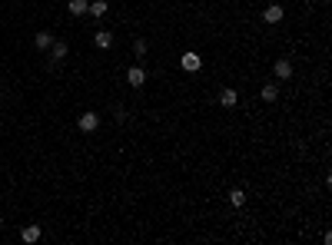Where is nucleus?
Instances as JSON below:
<instances>
[{
  "instance_id": "1",
  "label": "nucleus",
  "mask_w": 332,
  "mask_h": 245,
  "mask_svg": "<svg viewBox=\"0 0 332 245\" xmlns=\"http://www.w3.org/2000/svg\"><path fill=\"white\" fill-rule=\"evenodd\" d=\"M179 67L186 70V73H196V70L203 67V60H199L196 53H183V60H179Z\"/></svg>"
},
{
  "instance_id": "2",
  "label": "nucleus",
  "mask_w": 332,
  "mask_h": 245,
  "mask_svg": "<svg viewBox=\"0 0 332 245\" xmlns=\"http://www.w3.org/2000/svg\"><path fill=\"white\" fill-rule=\"evenodd\" d=\"M282 13H286V10H282L279 3H269V7L263 10V20L266 23H279V20H282Z\"/></svg>"
},
{
  "instance_id": "3",
  "label": "nucleus",
  "mask_w": 332,
  "mask_h": 245,
  "mask_svg": "<svg viewBox=\"0 0 332 245\" xmlns=\"http://www.w3.org/2000/svg\"><path fill=\"white\" fill-rule=\"evenodd\" d=\"M97 126H100V116H97V113H83V116H80V129H83V133H93Z\"/></svg>"
},
{
  "instance_id": "4",
  "label": "nucleus",
  "mask_w": 332,
  "mask_h": 245,
  "mask_svg": "<svg viewBox=\"0 0 332 245\" xmlns=\"http://www.w3.org/2000/svg\"><path fill=\"white\" fill-rule=\"evenodd\" d=\"M126 83H130V86H143V83H146V73L140 67H130V70H126Z\"/></svg>"
},
{
  "instance_id": "5",
  "label": "nucleus",
  "mask_w": 332,
  "mask_h": 245,
  "mask_svg": "<svg viewBox=\"0 0 332 245\" xmlns=\"http://www.w3.org/2000/svg\"><path fill=\"white\" fill-rule=\"evenodd\" d=\"M276 77L279 80H289V77H292V63H289V60H279V63H276Z\"/></svg>"
},
{
  "instance_id": "6",
  "label": "nucleus",
  "mask_w": 332,
  "mask_h": 245,
  "mask_svg": "<svg viewBox=\"0 0 332 245\" xmlns=\"http://www.w3.org/2000/svg\"><path fill=\"white\" fill-rule=\"evenodd\" d=\"M20 239L23 242H37V239H40V225H27V229L20 232Z\"/></svg>"
},
{
  "instance_id": "7",
  "label": "nucleus",
  "mask_w": 332,
  "mask_h": 245,
  "mask_svg": "<svg viewBox=\"0 0 332 245\" xmlns=\"http://www.w3.org/2000/svg\"><path fill=\"white\" fill-rule=\"evenodd\" d=\"M93 43H97V46H100V50H107V46H110V43H113V34H107V30H100V34H97V37H93Z\"/></svg>"
},
{
  "instance_id": "8",
  "label": "nucleus",
  "mask_w": 332,
  "mask_h": 245,
  "mask_svg": "<svg viewBox=\"0 0 332 245\" xmlns=\"http://www.w3.org/2000/svg\"><path fill=\"white\" fill-rule=\"evenodd\" d=\"M236 100H239V96H236V89H222V93H220L222 106H236Z\"/></svg>"
},
{
  "instance_id": "9",
  "label": "nucleus",
  "mask_w": 332,
  "mask_h": 245,
  "mask_svg": "<svg viewBox=\"0 0 332 245\" xmlns=\"http://www.w3.org/2000/svg\"><path fill=\"white\" fill-rule=\"evenodd\" d=\"M87 0H70V13H73V17H80V13H87Z\"/></svg>"
},
{
  "instance_id": "10",
  "label": "nucleus",
  "mask_w": 332,
  "mask_h": 245,
  "mask_svg": "<svg viewBox=\"0 0 332 245\" xmlns=\"http://www.w3.org/2000/svg\"><path fill=\"white\" fill-rule=\"evenodd\" d=\"M87 13H93V17H103V13H107V3H103V0H93V3L87 7Z\"/></svg>"
},
{
  "instance_id": "11",
  "label": "nucleus",
  "mask_w": 332,
  "mask_h": 245,
  "mask_svg": "<svg viewBox=\"0 0 332 245\" xmlns=\"http://www.w3.org/2000/svg\"><path fill=\"white\" fill-rule=\"evenodd\" d=\"M33 43L40 46V50H47V46L54 43V37H50V34H47V30H44V34H37V37H33Z\"/></svg>"
},
{
  "instance_id": "12",
  "label": "nucleus",
  "mask_w": 332,
  "mask_h": 245,
  "mask_svg": "<svg viewBox=\"0 0 332 245\" xmlns=\"http://www.w3.org/2000/svg\"><path fill=\"white\" fill-rule=\"evenodd\" d=\"M229 202L236 205V209H239V205L246 202V192H243V189H232V192H229Z\"/></svg>"
},
{
  "instance_id": "13",
  "label": "nucleus",
  "mask_w": 332,
  "mask_h": 245,
  "mask_svg": "<svg viewBox=\"0 0 332 245\" xmlns=\"http://www.w3.org/2000/svg\"><path fill=\"white\" fill-rule=\"evenodd\" d=\"M276 93H279V89L273 86V83H266V86H263V100H276Z\"/></svg>"
},
{
  "instance_id": "14",
  "label": "nucleus",
  "mask_w": 332,
  "mask_h": 245,
  "mask_svg": "<svg viewBox=\"0 0 332 245\" xmlns=\"http://www.w3.org/2000/svg\"><path fill=\"white\" fill-rule=\"evenodd\" d=\"M50 46H54V56H56V60H63V56H66V43H50Z\"/></svg>"
},
{
  "instance_id": "15",
  "label": "nucleus",
  "mask_w": 332,
  "mask_h": 245,
  "mask_svg": "<svg viewBox=\"0 0 332 245\" xmlns=\"http://www.w3.org/2000/svg\"><path fill=\"white\" fill-rule=\"evenodd\" d=\"M0 222H3V219H0Z\"/></svg>"
}]
</instances>
